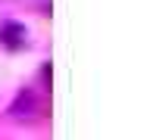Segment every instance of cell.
Segmentation results:
<instances>
[{
  "label": "cell",
  "mask_w": 150,
  "mask_h": 140,
  "mask_svg": "<svg viewBox=\"0 0 150 140\" xmlns=\"http://www.w3.org/2000/svg\"><path fill=\"white\" fill-rule=\"evenodd\" d=\"M25 41H28L25 25H19V22H3V25H0V44L3 47L19 50V47H25Z\"/></svg>",
  "instance_id": "6da1fadb"
}]
</instances>
